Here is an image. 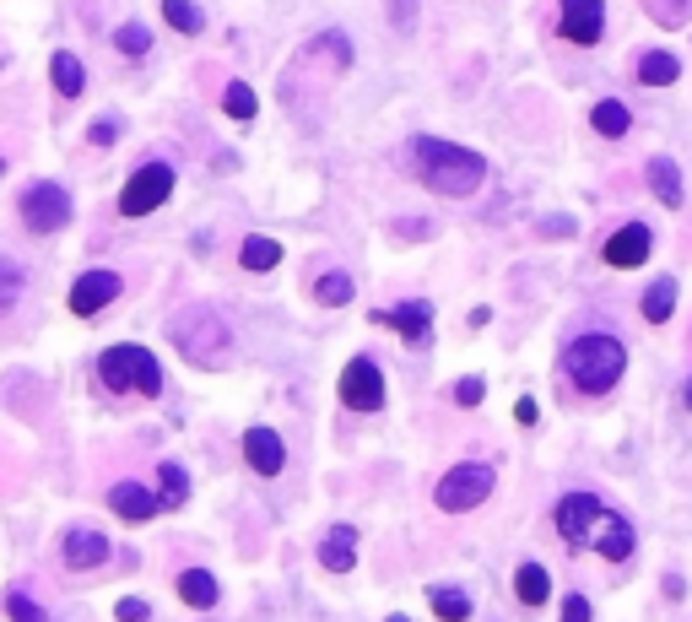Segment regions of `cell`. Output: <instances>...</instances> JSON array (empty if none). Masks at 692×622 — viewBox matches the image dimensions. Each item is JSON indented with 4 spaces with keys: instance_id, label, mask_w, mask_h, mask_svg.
I'll return each instance as SVG.
<instances>
[{
    "instance_id": "cell-31",
    "label": "cell",
    "mask_w": 692,
    "mask_h": 622,
    "mask_svg": "<svg viewBox=\"0 0 692 622\" xmlns=\"http://www.w3.org/2000/svg\"><path fill=\"white\" fill-rule=\"evenodd\" d=\"M222 109H228L233 119H255V109H260L255 87H249V82H228V92H222Z\"/></svg>"
},
{
    "instance_id": "cell-39",
    "label": "cell",
    "mask_w": 692,
    "mask_h": 622,
    "mask_svg": "<svg viewBox=\"0 0 692 622\" xmlns=\"http://www.w3.org/2000/svg\"><path fill=\"white\" fill-rule=\"evenodd\" d=\"M395 28H401V33L417 28V0H395Z\"/></svg>"
},
{
    "instance_id": "cell-16",
    "label": "cell",
    "mask_w": 692,
    "mask_h": 622,
    "mask_svg": "<svg viewBox=\"0 0 692 622\" xmlns=\"http://www.w3.org/2000/svg\"><path fill=\"white\" fill-rule=\"evenodd\" d=\"M65 563L82 574V568H98V563H109V536L103 531H87V525H76L71 536H65Z\"/></svg>"
},
{
    "instance_id": "cell-8",
    "label": "cell",
    "mask_w": 692,
    "mask_h": 622,
    "mask_svg": "<svg viewBox=\"0 0 692 622\" xmlns=\"http://www.w3.org/2000/svg\"><path fill=\"white\" fill-rule=\"evenodd\" d=\"M173 195V168L168 163H141L130 184L119 190V211L125 217H146V211H157Z\"/></svg>"
},
{
    "instance_id": "cell-26",
    "label": "cell",
    "mask_w": 692,
    "mask_h": 622,
    "mask_svg": "<svg viewBox=\"0 0 692 622\" xmlns=\"http://www.w3.org/2000/svg\"><path fill=\"white\" fill-rule=\"evenodd\" d=\"M428 601H433V612L444 617V622H465V617H471V595L455 590V585H438Z\"/></svg>"
},
{
    "instance_id": "cell-15",
    "label": "cell",
    "mask_w": 692,
    "mask_h": 622,
    "mask_svg": "<svg viewBox=\"0 0 692 622\" xmlns=\"http://www.w3.org/2000/svg\"><path fill=\"white\" fill-rule=\"evenodd\" d=\"M244 460L255 466L260 476H276L287 466V449H282V439H276V428H249L244 433Z\"/></svg>"
},
{
    "instance_id": "cell-27",
    "label": "cell",
    "mask_w": 692,
    "mask_h": 622,
    "mask_svg": "<svg viewBox=\"0 0 692 622\" xmlns=\"http://www.w3.org/2000/svg\"><path fill=\"white\" fill-rule=\"evenodd\" d=\"M22 287H28V282H22V266H17L11 255H0V320H6L11 309H17Z\"/></svg>"
},
{
    "instance_id": "cell-1",
    "label": "cell",
    "mask_w": 692,
    "mask_h": 622,
    "mask_svg": "<svg viewBox=\"0 0 692 622\" xmlns=\"http://www.w3.org/2000/svg\"><path fill=\"white\" fill-rule=\"evenodd\" d=\"M552 520H557V536H563L568 547H595L611 563L633 558V525L622 520V514H611L595 493H568Z\"/></svg>"
},
{
    "instance_id": "cell-7",
    "label": "cell",
    "mask_w": 692,
    "mask_h": 622,
    "mask_svg": "<svg viewBox=\"0 0 692 622\" xmlns=\"http://www.w3.org/2000/svg\"><path fill=\"white\" fill-rule=\"evenodd\" d=\"M22 222H28V233H60L65 222H71V195L60 190V184H49V179H38L22 190Z\"/></svg>"
},
{
    "instance_id": "cell-4",
    "label": "cell",
    "mask_w": 692,
    "mask_h": 622,
    "mask_svg": "<svg viewBox=\"0 0 692 622\" xmlns=\"http://www.w3.org/2000/svg\"><path fill=\"white\" fill-rule=\"evenodd\" d=\"M622 368H628V347L611 330H590V336L568 341V352H563V374L584 395H606L622 379Z\"/></svg>"
},
{
    "instance_id": "cell-24",
    "label": "cell",
    "mask_w": 692,
    "mask_h": 622,
    "mask_svg": "<svg viewBox=\"0 0 692 622\" xmlns=\"http://www.w3.org/2000/svg\"><path fill=\"white\" fill-rule=\"evenodd\" d=\"M276 260H282V244H276V238H244V249H238V266L244 271H271Z\"/></svg>"
},
{
    "instance_id": "cell-5",
    "label": "cell",
    "mask_w": 692,
    "mask_h": 622,
    "mask_svg": "<svg viewBox=\"0 0 692 622\" xmlns=\"http://www.w3.org/2000/svg\"><path fill=\"white\" fill-rule=\"evenodd\" d=\"M98 374L103 385H109L114 395H141V401H152V395H163V368H157V357L146 347H109L98 357Z\"/></svg>"
},
{
    "instance_id": "cell-6",
    "label": "cell",
    "mask_w": 692,
    "mask_h": 622,
    "mask_svg": "<svg viewBox=\"0 0 692 622\" xmlns=\"http://www.w3.org/2000/svg\"><path fill=\"white\" fill-rule=\"evenodd\" d=\"M487 493H492V466H482V460H465V466L444 471V476H438V487H433L438 509H449V514L487 504Z\"/></svg>"
},
{
    "instance_id": "cell-45",
    "label": "cell",
    "mask_w": 692,
    "mask_h": 622,
    "mask_svg": "<svg viewBox=\"0 0 692 622\" xmlns=\"http://www.w3.org/2000/svg\"><path fill=\"white\" fill-rule=\"evenodd\" d=\"M390 622H406V617H390Z\"/></svg>"
},
{
    "instance_id": "cell-42",
    "label": "cell",
    "mask_w": 692,
    "mask_h": 622,
    "mask_svg": "<svg viewBox=\"0 0 692 622\" xmlns=\"http://www.w3.org/2000/svg\"><path fill=\"white\" fill-rule=\"evenodd\" d=\"M514 417H519V422H536V401H530V395H525V401L514 406Z\"/></svg>"
},
{
    "instance_id": "cell-22",
    "label": "cell",
    "mask_w": 692,
    "mask_h": 622,
    "mask_svg": "<svg viewBox=\"0 0 692 622\" xmlns=\"http://www.w3.org/2000/svg\"><path fill=\"white\" fill-rule=\"evenodd\" d=\"M590 125L601 130L606 141H622L633 130V114H628V103H617V98H601L595 103V114H590Z\"/></svg>"
},
{
    "instance_id": "cell-13",
    "label": "cell",
    "mask_w": 692,
    "mask_h": 622,
    "mask_svg": "<svg viewBox=\"0 0 692 622\" xmlns=\"http://www.w3.org/2000/svg\"><path fill=\"white\" fill-rule=\"evenodd\" d=\"M119 293H125V282H119L114 271H87V276H76V287H71V309L76 314H103Z\"/></svg>"
},
{
    "instance_id": "cell-14",
    "label": "cell",
    "mask_w": 692,
    "mask_h": 622,
    "mask_svg": "<svg viewBox=\"0 0 692 622\" xmlns=\"http://www.w3.org/2000/svg\"><path fill=\"white\" fill-rule=\"evenodd\" d=\"M109 509L119 514V520H157V514H163L168 504L163 498H152L146 493V487H136V482H119V487H109Z\"/></svg>"
},
{
    "instance_id": "cell-21",
    "label": "cell",
    "mask_w": 692,
    "mask_h": 622,
    "mask_svg": "<svg viewBox=\"0 0 692 622\" xmlns=\"http://www.w3.org/2000/svg\"><path fill=\"white\" fill-rule=\"evenodd\" d=\"M514 595L525 606H541V601H552V574L541 563H519V574H514Z\"/></svg>"
},
{
    "instance_id": "cell-35",
    "label": "cell",
    "mask_w": 692,
    "mask_h": 622,
    "mask_svg": "<svg viewBox=\"0 0 692 622\" xmlns=\"http://www.w3.org/2000/svg\"><path fill=\"white\" fill-rule=\"evenodd\" d=\"M482 395H487V385H482V379H476V374H471V379H460V385H455V401H460V406H482Z\"/></svg>"
},
{
    "instance_id": "cell-20",
    "label": "cell",
    "mask_w": 692,
    "mask_h": 622,
    "mask_svg": "<svg viewBox=\"0 0 692 622\" xmlns=\"http://www.w3.org/2000/svg\"><path fill=\"white\" fill-rule=\"evenodd\" d=\"M179 601H190L195 612H211V606H217V579H211L206 568H184L179 574Z\"/></svg>"
},
{
    "instance_id": "cell-2",
    "label": "cell",
    "mask_w": 692,
    "mask_h": 622,
    "mask_svg": "<svg viewBox=\"0 0 692 622\" xmlns=\"http://www.w3.org/2000/svg\"><path fill=\"white\" fill-rule=\"evenodd\" d=\"M411 163H417V179L428 184L433 195H471V190H482V179H487L482 152L455 147V141H438V136L411 141Z\"/></svg>"
},
{
    "instance_id": "cell-44",
    "label": "cell",
    "mask_w": 692,
    "mask_h": 622,
    "mask_svg": "<svg viewBox=\"0 0 692 622\" xmlns=\"http://www.w3.org/2000/svg\"><path fill=\"white\" fill-rule=\"evenodd\" d=\"M0 174H6V157H0Z\"/></svg>"
},
{
    "instance_id": "cell-41",
    "label": "cell",
    "mask_w": 692,
    "mask_h": 622,
    "mask_svg": "<svg viewBox=\"0 0 692 622\" xmlns=\"http://www.w3.org/2000/svg\"><path fill=\"white\" fill-rule=\"evenodd\" d=\"M395 233H401V238H428L433 228H428V222H395Z\"/></svg>"
},
{
    "instance_id": "cell-9",
    "label": "cell",
    "mask_w": 692,
    "mask_h": 622,
    "mask_svg": "<svg viewBox=\"0 0 692 622\" xmlns=\"http://www.w3.org/2000/svg\"><path fill=\"white\" fill-rule=\"evenodd\" d=\"M341 401H346V412H379L384 406V374L374 357H352L341 368Z\"/></svg>"
},
{
    "instance_id": "cell-18",
    "label": "cell",
    "mask_w": 692,
    "mask_h": 622,
    "mask_svg": "<svg viewBox=\"0 0 692 622\" xmlns=\"http://www.w3.org/2000/svg\"><path fill=\"white\" fill-rule=\"evenodd\" d=\"M676 76H682V60H676L671 49H649V55H638V82L644 87H671Z\"/></svg>"
},
{
    "instance_id": "cell-23",
    "label": "cell",
    "mask_w": 692,
    "mask_h": 622,
    "mask_svg": "<svg viewBox=\"0 0 692 622\" xmlns=\"http://www.w3.org/2000/svg\"><path fill=\"white\" fill-rule=\"evenodd\" d=\"M638 309H644L649 325H665V320H671V309H676V282H671V276H660V282L644 293V303H638Z\"/></svg>"
},
{
    "instance_id": "cell-25",
    "label": "cell",
    "mask_w": 692,
    "mask_h": 622,
    "mask_svg": "<svg viewBox=\"0 0 692 622\" xmlns=\"http://www.w3.org/2000/svg\"><path fill=\"white\" fill-rule=\"evenodd\" d=\"M49 76H55V92H60V98H76V92L87 87V71H82V60H76V55H65V49L55 55V65H49Z\"/></svg>"
},
{
    "instance_id": "cell-3",
    "label": "cell",
    "mask_w": 692,
    "mask_h": 622,
    "mask_svg": "<svg viewBox=\"0 0 692 622\" xmlns=\"http://www.w3.org/2000/svg\"><path fill=\"white\" fill-rule=\"evenodd\" d=\"M168 336H173V347L184 352V363H195V368H228L233 363V330L211 303L179 309L173 325H168Z\"/></svg>"
},
{
    "instance_id": "cell-37",
    "label": "cell",
    "mask_w": 692,
    "mask_h": 622,
    "mask_svg": "<svg viewBox=\"0 0 692 622\" xmlns=\"http://www.w3.org/2000/svg\"><path fill=\"white\" fill-rule=\"evenodd\" d=\"M563 622H590V601L584 595H563Z\"/></svg>"
},
{
    "instance_id": "cell-29",
    "label": "cell",
    "mask_w": 692,
    "mask_h": 622,
    "mask_svg": "<svg viewBox=\"0 0 692 622\" xmlns=\"http://www.w3.org/2000/svg\"><path fill=\"white\" fill-rule=\"evenodd\" d=\"M157 487H163V504L168 509H179L184 498H190V476H184V466H173V460H168V466H157Z\"/></svg>"
},
{
    "instance_id": "cell-10",
    "label": "cell",
    "mask_w": 692,
    "mask_h": 622,
    "mask_svg": "<svg viewBox=\"0 0 692 622\" xmlns=\"http://www.w3.org/2000/svg\"><path fill=\"white\" fill-rule=\"evenodd\" d=\"M557 6H563L557 33H563L568 44H579V49L601 44V33H606V0H557Z\"/></svg>"
},
{
    "instance_id": "cell-17",
    "label": "cell",
    "mask_w": 692,
    "mask_h": 622,
    "mask_svg": "<svg viewBox=\"0 0 692 622\" xmlns=\"http://www.w3.org/2000/svg\"><path fill=\"white\" fill-rule=\"evenodd\" d=\"M319 563H325L330 574H346V568L357 563V531L352 525H330L325 541H319Z\"/></svg>"
},
{
    "instance_id": "cell-40",
    "label": "cell",
    "mask_w": 692,
    "mask_h": 622,
    "mask_svg": "<svg viewBox=\"0 0 692 622\" xmlns=\"http://www.w3.org/2000/svg\"><path fill=\"white\" fill-rule=\"evenodd\" d=\"M541 233H547V238H568V233H574V217H547V222H541Z\"/></svg>"
},
{
    "instance_id": "cell-19",
    "label": "cell",
    "mask_w": 692,
    "mask_h": 622,
    "mask_svg": "<svg viewBox=\"0 0 692 622\" xmlns=\"http://www.w3.org/2000/svg\"><path fill=\"white\" fill-rule=\"evenodd\" d=\"M649 190H655V201L660 206H682V168L671 163V157H655V163H649Z\"/></svg>"
},
{
    "instance_id": "cell-11",
    "label": "cell",
    "mask_w": 692,
    "mask_h": 622,
    "mask_svg": "<svg viewBox=\"0 0 692 622\" xmlns=\"http://www.w3.org/2000/svg\"><path fill=\"white\" fill-rule=\"evenodd\" d=\"M374 320L390 325V330H401L406 347H428V336H433V303L428 298H411V303H395V309H379Z\"/></svg>"
},
{
    "instance_id": "cell-36",
    "label": "cell",
    "mask_w": 692,
    "mask_h": 622,
    "mask_svg": "<svg viewBox=\"0 0 692 622\" xmlns=\"http://www.w3.org/2000/svg\"><path fill=\"white\" fill-rule=\"evenodd\" d=\"M114 617H119V622H146V617H152V606L130 595V601H119V606H114Z\"/></svg>"
},
{
    "instance_id": "cell-43",
    "label": "cell",
    "mask_w": 692,
    "mask_h": 622,
    "mask_svg": "<svg viewBox=\"0 0 692 622\" xmlns=\"http://www.w3.org/2000/svg\"><path fill=\"white\" fill-rule=\"evenodd\" d=\"M682 401H687V412H692V379H687V385H682Z\"/></svg>"
},
{
    "instance_id": "cell-12",
    "label": "cell",
    "mask_w": 692,
    "mask_h": 622,
    "mask_svg": "<svg viewBox=\"0 0 692 622\" xmlns=\"http://www.w3.org/2000/svg\"><path fill=\"white\" fill-rule=\"evenodd\" d=\"M649 249H655L649 228H644V222H628V228H617V233L606 238L601 255H606L611 271H633V266H644V260H649Z\"/></svg>"
},
{
    "instance_id": "cell-33",
    "label": "cell",
    "mask_w": 692,
    "mask_h": 622,
    "mask_svg": "<svg viewBox=\"0 0 692 622\" xmlns=\"http://www.w3.org/2000/svg\"><path fill=\"white\" fill-rule=\"evenodd\" d=\"M114 49H119V55H146V49H152V33H146L141 22H130V28L114 33Z\"/></svg>"
},
{
    "instance_id": "cell-34",
    "label": "cell",
    "mask_w": 692,
    "mask_h": 622,
    "mask_svg": "<svg viewBox=\"0 0 692 622\" xmlns=\"http://www.w3.org/2000/svg\"><path fill=\"white\" fill-rule=\"evenodd\" d=\"M6 612H11V622H49V617H44V606H38L33 595H22V590H11V595H6Z\"/></svg>"
},
{
    "instance_id": "cell-28",
    "label": "cell",
    "mask_w": 692,
    "mask_h": 622,
    "mask_svg": "<svg viewBox=\"0 0 692 622\" xmlns=\"http://www.w3.org/2000/svg\"><path fill=\"white\" fill-rule=\"evenodd\" d=\"M314 298L325 303V309H341V303L352 298V276H346V271H325L314 282Z\"/></svg>"
},
{
    "instance_id": "cell-30",
    "label": "cell",
    "mask_w": 692,
    "mask_h": 622,
    "mask_svg": "<svg viewBox=\"0 0 692 622\" xmlns=\"http://www.w3.org/2000/svg\"><path fill=\"white\" fill-rule=\"evenodd\" d=\"M163 17H168V28H179V33H201L206 28V17H201L195 0H163Z\"/></svg>"
},
{
    "instance_id": "cell-38",
    "label": "cell",
    "mask_w": 692,
    "mask_h": 622,
    "mask_svg": "<svg viewBox=\"0 0 692 622\" xmlns=\"http://www.w3.org/2000/svg\"><path fill=\"white\" fill-rule=\"evenodd\" d=\"M114 136H119V119H114V114H103L98 125H92V141H98V147H114Z\"/></svg>"
},
{
    "instance_id": "cell-32",
    "label": "cell",
    "mask_w": 692,
    "mask_h": 622,
    "mask_svg": "<svg viewBox=\"0 0 692 622\" xmlns=\"http://www.w3.org/2000/svg\"><path fill=\"white\" fill-rule=\"evenodd\" d=\"M644 11L660 22V28H676V22H687L692 0H644Z\"/></svg>"
}]
</instances>
